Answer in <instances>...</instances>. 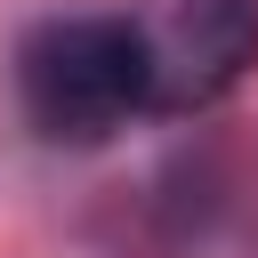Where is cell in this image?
<instances>
[{
	"mask_svg": "<svg viewBox=\"0 0 258 258\" xmlns=\"http://www.w3.org/2000/svg\"><path fill=\"white\" fill-rule=\"evenodd\" d=\"M16 105L48 145H105L145 113L137 40L121 16H48L16 48Z\"/></svg>",
	"mask_w": 258,
	"mask_h": 258,
	"instance_id": "6da1fadb",
	"label": "cell"
},
{
	"mask_svg": "<svg viewBox=\"0 0 258 258\" xmlns=\"http://www.w3.org/2000/svg\"><path fill=\"white\" fill-rule=\"evenodd\" d=\"M145 113H202L258 64V0H129Z\"/></svg>",
	"mask_w": 258,
	"mask_h": 258,
	"instance_id": "7a4b0ae2",
	"label": "cell"
}]
</instances>
